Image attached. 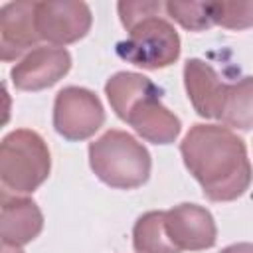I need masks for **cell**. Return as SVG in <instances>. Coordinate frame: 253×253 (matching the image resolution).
<instances>
[{"label":"cell","mask_w":253,"mask_h":253,"mask_svg":"<svg viewBox=\"0 0 253 253\" xmlns=\"http://www.w3.org/2000/svg\"><path fill=\"white\" fill-rule=\"evenodd\" d=\"M180 152L186 168L211 202L237 200L251 184L245 142L227 126L194 125L180 142Z\"/></svg>","instance_id":"6da1fadb"},{"label":"cell","mask_w":253,"mask_h":253,"mask_svg":"<svg viewBox=\"0 0 253 253\" xmlns=\"http://www.w3.org/2000/svg\"><path fill=\"white\" fill-rule=\"evenodd\" d=\"M105 95L115 115L144 140L170 144L182 130L180 119L160 103V89L144 75L119 71L105 83Z\"/></svg>","instance_id":"7a4b0ae2"},{"label":"cell","mask_w":253,"mask_h":253,"mask_svg":"<svg viewBox=\"0 0 253 253\" xmlns=\"http://www.w3.org/2000/svg\"><path fill=\"white\" fill-rule=\"evenodd\" d=\"M89 164L95 176L117 190H134L150 176V154L132 134L107 130L89 144Z\"/></svg>","instance_id":"3957f363"},{"label":"cell","mask_w":253,"mask_h":253,"mask_svg":"<svg viewBox=\"0 0 253 253\" xmlns=\"http://www.w3.org/2000/svg\"><path fill=\"white\" fill-rule=\"evenodd\" d=\"M51 158L45 140L30 128H16L0 144V180L6 192L30 194L49 176Z\"/></svg>","instance_id":"277c9868"},{"label":"cell","mask_w":253,"mask_h":253,"mask_svg":"<svg viewBox=\"0 0 253 253\" xmlns=\"http://www.w3.org/2000/svg\"><path fill=\"white\" fill-rule=\"evenodd\" d=\"M121 59L142 69H164L180 57V36L162 16H150L128 30V38L117 43Z\"/></svg>","instance_id":"5b68a950"},{"label":"cell","mask_w":253,"mask_h":253,"mask_svg":"<svg viewBox=\"0 0 253 253\" xmlns=\"http://www.w3.org/2000/svg\"><path fill=\"white\" fill-rule=\"evenodd\" d=\"M105 123L99 97L85 87H63L53 103V126L67 140H85Z\"/></svg>","instance_id":"8992f818"},{"label":"cell","mask_w":253,"mask_h":253,"mask_svg":"<svg viewBox=\"0 0 253 253\" xmlns=\"http://www.w3.org/2000/svg\"><path fill=\"white\" fill-rule=\"evenodd\" d=\"M91 20V10L85 2L53 0L36 4V28L40 40L55 45H67L85 38Z\"/></svg>","instance_id":"52a82bcc"},{"label":"cell","mask_w":253,"mask_h":253,"mask_svg":"<svg viewBox=\"0 0 253 253\" xmlns=\"http://www.w3.org/2000/svg\"><path fill=\"white\" fill-rule=\"evenodd\" d=\"M69 67L71 55L65 47L38 45L12 67L10 77L20 91H42L63 79Z\"/></svg>","instance_id":"ba28073f"},{"label":"cell","mask_w":253,"mask_h":253,"mask_svg":"<svg viewBox=\"0 0 253 253\" xmlns=\"http://www.w3.org/2000/svg\"><path fill=\"white\" fill-rule=\"evenodd\" d=\"M166 233L180 251H202L215 245L213 215L196 204H180L166 211Z\"/></svg>","instance_id":"9c48e42d"},{"label":"cell","mask_w":253,"mask_h":253,"mask_svg":"<svg viewBox=\"0 0 253 253\" xmlns=\"http://www.w3.org/2000/svg\"><path fill=\"white\" fill-rule=\"evenodd\" d=\"M38 2H8L0 10V57L12 61L38 47L36 28Z\"/></svg>","instance_id":"30bf717a"},{"label":"cell","mask_w":253,"mask_h":253,"mask_svg":"<svg viewBox=\"0 0 253 253\" xmlns=\"http://www.w3.org/2000/svg\"><path fill=\"white\" fill-rule=\"evenodd\" d=\"M184 85L188 99L200 117L219 119L227 83L219 79L211 65L196 57L188 59L184 65Z\"/></svg>","instance_id":"8fae6325"},{"label":"cell","mask_w":253,"mask_h":253,"mask_svg":"<svg viewBox=\"0 0 253 253\" xmlns=\"http://www.w3.org/2000/svg\"><path fill=\"white\" fill-rule=\"evenodd\" d=\"M43 227V215L34 200L2 196V219H0V237L4 245L22 247L36 239Z\"/></svg>","instance_id":"7c38bea8"},{"label":"cell","mask_w":253,"mask_h":253,"mask_svg":"<svg viewBox=\"0 0 253 253\" xmlns=\"http://www.w3.org/2000/svg\"><path fill=\"white\" fill-rule=\"evenodd\" d=\"M219 121L239 130L253 128V75L225 87Z\"/></svg>","instance_id":"4fadbf2b"},{"label":"cell","mask_w":253,"mask_h":253,"mask_svg":"<svg viewBox=\"0 0 253 253\" xmlns=\"http://www.w3.org/2000/svg\"><path fill=\"white\" fill-rule=\"evenodd\" d=\"M136 253H180L166 233V211H146L132 227Z\"/></svg>","instance_id":"5bb4252c"},{"label":"cell","mask_w":253,"mask_h":253,"mask_svg":"<svg viewBox=\"0 0 253 253\" xmlns=\"http://www.w3.org/2000/svg\"><path fill=\"white\" fill-rule=\"evenodd\" d=\"M164 10L172 20L190 32H202L213 26L211 20V2H166Z\"/></svg>","instance_id":"9a60e30c"},{"label":"cell","mask_w":253,"mask_h":253,"mask_svg":"<svg viewBox=\"0 0 253 253\" xmlns=\"http://www.w3.org/2000/svg\"><path fill=\"white\" fill-rule=\"evenodd\" d=\"M211 20L227 30H245L253 26V2H211Z\"/></svg>","instance_id":"2e32d148"},{"label":"cell","mask_w":253,"mask_h":253,"mask_svg":"<svg viewBox=\"0 0 253 253\" xmlns=\"http://www.w3.org/2000/svg\"><path fill=\"white\" fill-rule=\"evenodd\" d=\"M119 16L123 26L126 28V32L130 28H134L136 24H140L142 20L150 18V16H160L164 4L162 2H148V0H138V2H119Z\"/></svg>","instance_id":"e0dca14e"},{"label":"cell","mask_w":253,"mask_h":253,"mask_svg":"<svg viewBox=\"0 0 253 253\" xmlns=\"http://www.w3.org/2000/svg\"><path fill=\"white\" fill-rule=\"evenodd\" d=\"M221 253H253V243H233L221 249Z\"/></svg>","instance_id":"ac0fdd59"},{"label":"cell","mask_w":253,"mask_h":253,"mask_svg":"<svg viewBox=\"0 0 253 253\" xmlns=\"http://www.w3.org/2000/svg\"><path fill=\"white\" fill-rule=\"evenodd\" d=\"M2 253H24L20 247H14V245H4L2 243Z\"/></svg>","instance_id":"d6986e66"}]
</instances>
